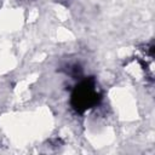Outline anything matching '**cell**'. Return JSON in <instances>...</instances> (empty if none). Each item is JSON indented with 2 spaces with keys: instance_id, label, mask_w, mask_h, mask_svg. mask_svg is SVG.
<instances>
[{
  "instance_id": "6da1fadb",
  "label": "cell",
  "mask_w": 155,
  "mask_h": 155,
  "mask_svg": "<svg viewBox=\"0 0 155 155\" xmlns=\"http://www.w3.org/2000/svg\"><path fill=\"white\" fill-rule=\"evenodd\" d=\"M101 101V94L96 90V81L93 78L82 80L71 92L70 104L76 113H85L93 108Z\"/></svg>"
}]
</instances>
